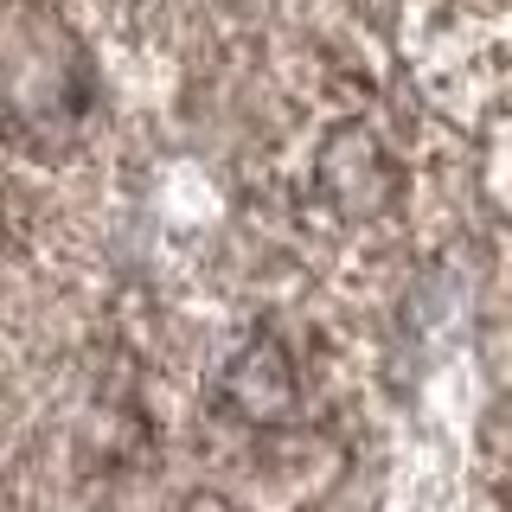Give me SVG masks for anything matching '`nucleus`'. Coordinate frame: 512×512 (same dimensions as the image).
I'll list each match as a JSON object with an SVG mask.
<instances>
[{"mask_svg":"<svg viewBox=\"0 0 512 512\" xmlns=\"http://www.w3.org/2000/svg\"><path fill=\"white\" fill-rule=\"evenodd\" d=\"M314 180L327 192V205H340V212H378V205H391V192H397L391 160H384V148L372 141V128H359V122H340L327 141H320Z\"/></svg>","mask_w":512,"mask_h":512,"instance_id":"2","label":"nucleus"},{"mask_svg":"<svg viewBox=\"0 0 512 512\" xmlns=\"http://www.w3.org/2000/svg\"><path fill=\"white\" fill-rule=\"evenodd\" d=\"M295 397H301L295 359L282 352L276 333L244 340V346H237V359L224 365V378H218V404L231 410V416H244V423H256V429L282 423V416L295 410Z\"/></svg>","mask_w":512,"mask_h":512,"instance_id":"1","label":"nucleus"}]
</instances>
